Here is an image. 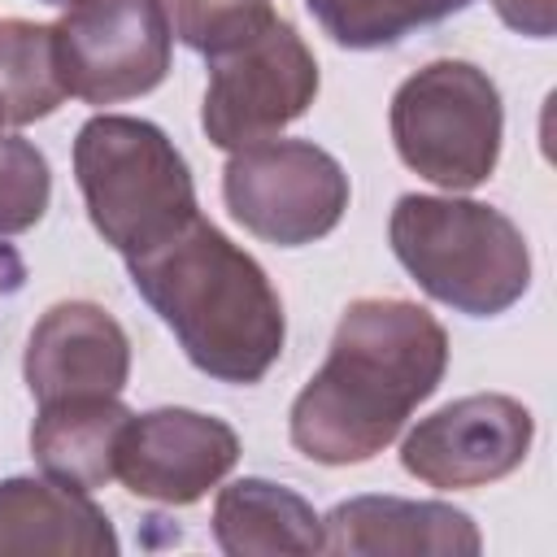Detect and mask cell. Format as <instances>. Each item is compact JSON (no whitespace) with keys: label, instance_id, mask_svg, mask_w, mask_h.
Instances as JSON below:
<instances>
[{"label":"cell","instance_id":"obj_18","mask_svg":"<svg viewBox=\"0 0 557 557\" xmlns=\"http://www.w3.org/2000/svg\"><path fill=\"white\" fill-rule=\"evenodd\" d=\"M157 9L170 35L205 57L248 39L274 17L270 0H157Z\"/></svg>","mask_w":557,"mask_h":557},{"label":"cell","instance_id":"obj_4","mask_svg":"<svg viewBox=\"0 0 557 557\" xmlns=\"http://www.w3.org/2000/svg\"><path fill=\"white\" fill-rule=\"evenodd\" d=\"M74 178L91 226L122 257H139L196 218V187L174 139L122 113L83 122L74 139Z\"/></svg>","mask_w":557,"mask_h":557},{"label":"cell","instance_id":"obj_16","mask_svg":"<svg viewBox=\"0 0 557 557\" xmlns=\"http://www.w3.org/2000/svg\"><path fill=\"white\" fill-rule=\"evenodd\" d=\"M65 100V83L57 70V39L44 22L4 17L0 22V104L4 122L26 126L48 117Z\"/></svg>","mask_w":557,"mask_h":557},{"label":"cell","instance_id":"obj_1","mask_svg":"<svg viewBox=\"0 0 557 557\" xmlns=\"http://www.w3.org/2000/svg\"><path fill=\"white\" fill-rule=\"evenodd\" d=\"M448 370L444 326L413 300H352L322 370L292 400V444L322 466L383 453Z\"/></svg>","mask_w":557,"mask_h":557},{"label":"cell","instance_id":"obj_21","mask_svg":"<svg viewBox=\"0 0 557 557\" xmlns=\"http://www.w3.org/2000/svg\"><path fill=\"white\" fill-rule=\"evenodd\" d=\"M0 126H4V104H0Z\"/></svg>","mask_w":557,"mask_h":557},{"label":"cell","instance_id":"obj_6","mask_svg":"<svg viewBox=\"0 0 557 557\" xmlns=\"http://www.w3.org/2000/svg\"><path fill=\"white\" fill-rule=\"evenodd\" d=\"M222 196L244 231L278 248H300L339 226L348 174L309 139H257L231 152Z\"/></svg>","mask_w":557,"mask_h":557},{"label":"cell","instance_id":"obj_19","mask_svg":"<svg viewBox=\"0 0 557 557\" xmlns=\"http://www.w3.org/2000/svg\"><path fill=\"white\" fill-rule=\"evenodd\" d=\"M52 196V170L48 157L22 139V135H0V239L30 231Z\"/></svg>","mask_w":557,"mask_h":557},{"label":"cell","instance_id":"obj_5","mask_svg":"<svg viewBox=\"0 0 557 557\" xmlns=\"http://www.w3.org/2000/svg\"><path fill=\"white\" fill-rule=\"evenodd\" d=\"M500 131V91L470 61H431L392 96V144L400 161L444 191H470L492 178Z\"/></svg>","mask_w":557,"mask_h":557},{"label":"cell","instance_id":"obj_7","mask_svg":"<svg viewBox=\"0 0 557 557\" xmlns=\"http://www.w3.org/2000/svg\"><path fill=\"white\" fill-rule=\"evenodd\" d=\"M318 96V61L292 22L270 17L248 39L209 57L200 126L209 144L235 152L274 139Z\"/></svg>","mask_w":557,"mask_h":557},{"label":"cell","instance_id":"obj_11","mask_svg":"<svg viewBox=\"0 0 557 557\" xmlns=\"http://www.w3.org/2000/svg\"><path fill=\"white\" fill-rule=\"evenodd\" d=\"M22 374L35 405L117 396L131 374V339L100 305L61 300L35 322Z\"/></svg>","mask_w":557,"mask_h":557},{"label":"cell","instance_id":"obj_15","mask_svg":"<svg viewBox=\"0 0 557 557\" xmlns=\"http://www.w3.org/2000/svg\"><path fill=\"white\" fill-rule=\"evenodd\" d=\"M213 540L231 557L322 553V518L305 496L270 479H235L218 492Z\"/></svg>","mask_w":557,"mask_h":557},{"label":"cell","instance_id":"obj_14","mask_svg":"<svg viewBox=\"0 0 557 557\" xmlns=\"http://www.w3.org/2000/svg\"><path fill=\"white\" fill-rule=\"evenodd\" d=\"M126 422L131 409L117 396L39 405V418L30 426V453L48 479L96 492L117 479V448Z\"/></svg>","mask_w":557,"mask_h":557},{"label":"cell","instance_id":"obj_9","mask_svg":"<svg viewBox=\"0 0 557 557\" xmlns=\"http://www.w3.org/2000/svg\"><path fill=\"white\" fill-rule=\"evenodd\" d=\"M531 435L535 418L522 400L500 392L461 396L405 435L400 466L426 487H483L527 461Z\"/></svg>","mask_w":557,"mask_h":557},{"label":"cell","instance_id":"obj_8","mask_svg":"<svg viewBox=\"0 0 557 557\" xmlns=\"http://www.w3.org/2000/svg\"><path fill=\"white\" fill-rule=\"evenodd\" d=\"M65 96L117 104L152 91L170 70V26L157 0H74L52 22Z\"/></svg>","mask_w":557,"mask_h":557},{"label":"cell","instance_id":"obj_10","mask_svg":"<svg viewBox=\"0 0 557 557\" xmlns=\"http://www.w3.org/2000/svg\"><path fill=\"white\" fill-rule=\"evenodd\" d=\"M239 457V435L196 409L131 413L117 448V479L139 500L191 505Z\"/></svg>","mask_w":557,"mask_h":557},{"label":"cell","instance_id":"obj_12","mask_svg":"<svg viewBox=\"0 0 557 557\" xmlns=\"http://www.w3.org/2000/svg\"><path fill=\"white\" fill-rule=\"evenodd\" d=\"M483 548L470 513L440 500H400V496H352L322 518V553L348 557H413V553H453L474 557Z\"/></svg>","mask_w":557,"mask_h":557},{"label":"cell","instance_id":"obj_2","mask_svg":"<svg viewBox=\"0 0 557 557\" xmlns=\"http://www.w3.org/2000/svg\"><path fill=\"white\" fill-rule=\"evenodd\" d=\"M135 292L218 383H261L283 352V300L270 274L200 213L165 244L126 257Z\"/></svg>","mask_w":557,"mask_h":557},{"label":"cell","instance_id":"obj_17","mask_svg":"<svg viewBox=\"0 0 557 557\" xmlns=\"http://www.w3.org/2000/svg\"><path fill=\"white\" fill-rule=\"evenodd\" d=\"M339 48H387L409 30L461 13L470 0H305Z\"/></svg>","mask_w":557,"mask_h":557},{"label":"cell","instance_id":"obj_13","mask_svg":"<svg viewBox=\"0 0 557 557\" xmlns=\"http://www.w3.org/2000/svg\"><path fill=\"white\" fill-rule=\"evenodd\" d=\"M113 557L117 535L83 487L57 479L0 483V557Z\"/></svg>","mask_w":557,"mask_h":557},{"label":"cell","instance_id":"obj_3","mask_svg":"<svg viewBox=\"0 0 557 557\" xmlns=\"http://www.w3.org/2000/svg\"><path fill=\"white\" fill-rule=\"evenodd\" d=\"M387 235L413 283L457 313L496 318L518 305L531 283L527 239L492 205L457 196H400Z\"/></svg>","mask_w":557,"mask_h":557},{"label":"cell","instance_id":"obj_20","mask_svg":"<svg viewBox=\"0 0 557 557\" xmlns=\"http://www.w3.org/2000/svg\"><path fill=\"white\" fill-rule=\"evenodd\" d=\"M500 22L513 26L518 35H531V39H548L553 26H557V0H492Z\"/></svg>","mask_w":557,"mask_h":557}]
</instances>
